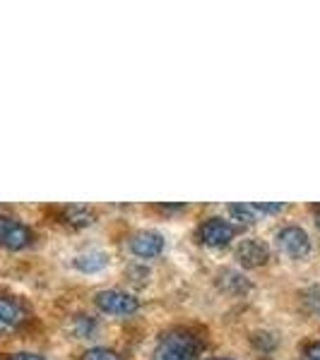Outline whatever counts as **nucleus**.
Returning a JSON list of instances; mask_svg holds the SVG:
<instances>
[{
  "mask_svg": "<svg viewBox=\"0 0 320 360\" xmlns=\"http://www.w3.org/2000/svg\"><path fill=\"white\" fill-rule=\"evenodd\" d=\"M197 353H200V344L195 336L183 329H173L156 341L154 360H197Z\"/></svg>",
  "mask_w": 320,
  "mask_h": 360,
  "instance_id": "f257e3e1",
  "label": "nucleus"
},
{
  "mask_svg": "<svg viewBox=\"0 0 320 360\" xmlns=\"http://www.w3.org/2000/svg\"><path fill=\"white\" fill-rule=\"evenodd\" d=\"M275 248L289 259H304L311 252V238L301 226H282L275 233Z\"/></svg>",
  "mask_w": 320,
  "mask_h": 360,
  "instance_id": "f03ea898",
  "label": "nucleus"
},
{
  "mask_svg": "<svg viewBox=\"0 0 320 360\" xmlns=\"http://www.w3.org/2000/svg\"><path fill=\"white\" fill-rule=\"evenodd\" d=\"M94 303L101 312L106 315H133L137 312L140 300L133 293L118 291V288H106V291H99L94 295Z\"/></svg>",
  "mask_w": 320,
  "mask_h": 360,
  "instance_id": "7ed1b4c3",
  "label": "nucleus"
},
{
  "mask_svg": "<svg viewBox=\"0 0 320 360\" xmlns=\"http://www.w3.org/2000/svg\"><path fill=\"white\" fill-rule=\"evenodd\" d=\"M236 236V226L231 221H226L222 217H212L197 229V238L200 243H205L207 248H224L234 240Z\"/></svg>",
  "mask_w": 320,
  "mask_h": 360,
  "instance_id": "20e7f679",
  "label": "nucleus"
},
{
  "mask_svg": "<svg viewBox=\"0 0 320 360\" xmlns=\"http://www.w3.org/2000/svg\"><path fill=\"white\" fill-rule=\"evenodd\" d=\"M34 240V233L15 217H3L0 214V245L8 250H22Z\"/></svg>",
  "mask_w": 320,
  "mask_h": 360,
  "instance_id": "39448f33",
  "label": "nucleus"
},
{
  "mask_svg": "<svg viewBox=\"0 0 320 360\" xmlns=\"http://www.w3.org/2000/svg\"><path fill=\"white\" fill-rule=\"evenodd\" d=\"M128 248H130V252L135 255V257L152 259L156 255H161V250H164V236L156 233V231H137V233L130 236Z\"/></svg>",
  "mask_w": 320,
  "mask_h": 360,
  "instance_id": "423d86ee",
  "label": "nucleus"
},
{
  "mask_svg": "<svg viewBox=\"0 0 320 360\" xmlns=\"http://www.w3.org/2000/svg\"><path fill=\"white\" fill-rule=\"evenodd\" d=\"M270 257V248L263 240H255V238H246L236 245V259L246 269H255V266L265 264Z\"/></svg>",
  "mask_w": 320,
  "mask_h": 360,
  "instance_id": "0eeeda50",
  "label": "nucleus"
},
{
  "mask_svg": "<svg viewBox=\"0 0 320 360\" xmlns=\"http://www.w3.org/2000/svg\"><path fill=\"white\" fill-rule=\"evenodd\" d=\"M217 286L219 291L229 293V295H243L251 291V281L236 269H222L217 274Z\"/></svg>",
  "mask_w": 320,
  "mask_h": 360,
  "instance_id": "6e6552de",
  "label": "nucleus"
},
{
  "mask_svg": "<svg viewBox=\"0 0 320 360\" xmlns=\"http://www.w3.org/2000/svg\"><path fill=\"white\" fill-rule=\"evenodd\" d=\"M25 319V307L17 303L15 298H8V295H0V332H8V329H15L17 324Z\"/></svg>",
  "mask_w": 320,
  "mask_h": 360,
  "instance_id": "1a4fd4ad",
  "label": "nucleus"
},
{
  "mask_svg": "<svg viewBox=\"0 0 320 360\" xmlns=\"http://www.w3.org/2000/svg\"><path fill=\"white\" fill-rule=\"evenodd\" d=\"M73 264H75V269L85 271V274H97V271L106 269L109 257H106V252H101V250H87V252L75 255Z\"/></svg>",
  "mask_w": 320,
  "mask_h": 360,
  "instance_id": "9d476101",
  "label": "nucleus"
},
{
  "mask_svg": "<svg viewBox=\"0 0 320 360\" xmlns=\"http://www.w3.org/2000/svg\"><path fill=\"white\" fill-rule=\"evenodd\" d=\"M68 329L73 332L75 339H87V336L97 329V319L92 315H75L73 319H70Z\"/></svg>",
  "mask_w": 320,
  "mask_h": 360,
  "instance_id": "9b49d317",
  "label": "nucleus"
},
{
  "mask_svg": "<svg viewBox=\"0 0 320 360\" xmlns=\"http://www.w3.org/2000/svg\"><path fill=\"white\" fill-rule=\"evenodd\" d=\"M66 221L73 226H90V224H94V212L85 207H68Z\"/></svg>",
  "mask_w": 320,
  "mask_h": 360,
  "instance_id": "f8f14e48",
  "label": "nucleus"
},
{
  "mask_svg": "<svg viewBox=\"0 0 320 360\" xmlns=\"http://www.w3.org/2000/svg\"><path fill=\"white\" fill-rule=\"evenodd\" d=\"M229 217L238 224L251 226L255 221V212L251 209V205H231L229 207Z\"/></svg>",
  "mask_w": 320,
  "mask_h": 360,
  "instance_id": "ddd939ff",
  "label": "nucleus"
},
{
  "mask_svg": "<svg viewBox=\"0 0 320 360\" xmlns=\"http://www.w3.org/2000/svg\"><path fill=\"white\" fill-rule=\"evenodd\" d=\"M82 360H123L116 351L111 348H104V346H97V348H90V351L85 353Z\"/></svg>",
  "mask_w": 320,
  "mask_h": 360,
  "instance_id": "4468645a",
  "label": "nucleus"
},
{
  "mask_svg": "<svg viewBox=\"0 0 320 360\" xmlns=\"http://www.w3.org/2000/svg\"><path fill=\"white\" fill-rule=\"evenodd\" d=\"M304 303L308 307V312L320 317V288H308L304 293Z\"/></svg>",
  "mask_w": 320,
  "mask_h": 360,
  "instance_id": "2eb2a0df",
  "label": "nucleus"
},
{
  "mask_svg": "<svg viewBox=\"0 0 320 360\" xmlns=\"http://www.w3.org/2000/svg\"><path fill=\"white\" fill-rule=\"evenodd\" d=\"M0 360H44V356L34 351H15V353H5Z\"/></svg>",
  "mask_w": 320,
  "mask_h": 360,
  "instance_id": "dca6fc26",
  "label": "nucleus"
},
{
  "mask_svg": "<svg viewBox=\"0 0 320 360\" xmlns=\"http://www.w3.org/2000/svg\"><path fill=\"white\" fill-rule=\"evenodd\" d=\"M287 207V205H282V202H275V205H251V209L255 214H277V212H282V209Z\"/></svg>",
  "mask_w": 320,
  "mask_h": 360,
  "instance_id": "f3484780",
  "label": "nucleus"
},
{
  "mask_svg": "<svg viewBox=\"0 0 320 360\" xmlns=\"http://www.w3.org/2000/svg\"><path fill=\"white\" fill-rule=\"evenodd\" d=\"M304 358L306 360H320V341H311L304 348Z\"/></svg>",
  "mask_w": 320,
  "mask_h": 360,
  "instance_id": "a211bd4d",
  "label": "nucleus"
},
{
  "mask_svg": "<svg viewBox=\"0 0 320 360\" xmlns=\"http://www.w3.org/2000/svg\"><path fill=\"white\" fill-rule=\"evenodd\" d=\"M316 224H318V229H320V207L316 209Z\"/></svg>",
  "mask_w": 320,
  "mask_h": 360,
  "instance_id": "6ab92c4d",
  "label": "nucleus"
},
{
  "mask_svg": "<svg viewBox=\"0 0 320 360\" xmlns=\"http://www.w3.org/2000/svg\"><path fill=\"white\" fill-rule=\"evenodd\" d=\"M209 360H226V358H209Z\"/></svg>",
  "mask_w": 320,
  "mask_h": 360,
  "instance_id": "aec40b11",
  "label": "nucleus"
}]
</instances>
